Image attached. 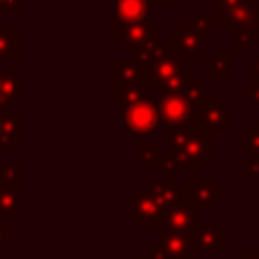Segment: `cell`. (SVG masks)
Instances as JSON below:
<instances>
[{
	"mask_svg": "<svg viewBox=\"0 0 259 259\" xmlns=\"http://www.w3.org/2000/svg\"><path fill=\"white\" fill-rule=\"evenodd\" d=\"M214 136L200 130H168L166 152H162L160 168L172 172L204 170L214 160Z\"/></svg>",
	"mask_w": 259,
	"mask_h": 259,
	"instance_id": "6da1fadb",
	"label": "cell"
},
{
	"mask_svg": "<svg viewBox=\"0 0 259 259\" xmlns=\"http://www.w3.org/2000/svg\"><path fill=\"white\" fill-rule=\"evenodd\" d=\"M204 81L194 79L188 89L180 95H166L160 93L156 97L158 107V119L168 130H198L196 125V107L204 97Z\"/></svg>",
	"mask_w": 259,
	"mask_h": 259,
	"instance_id": "7a4b0ae2",
	"label": "cell"
},
{
	"mask_svg": "<svg viewBox=\"0 0 259 259\" xmlns=\"http://www.w3.org/2000/svg\"><path fill=\"white\" fill-rule=\"evenodd\" d=\"M166 49L162 55H158L150 65H148V85L160 89L166 81L186 73L188 69V61L184 59V55L176 49L174 42V32H168L166 36Z\"/></svg>",
	"mask_w": 259,
	"mask_h": 259,
	"instance_id": "3957f363",
	"label": "cell"
},
{
	"mask_svg": "<svg viewBox=\"0 0 259 259\" xmlns=\"http://www.w3.org/2000/svg\"><path fill=\"white\" fill-rule=\"evenodd\" d=\"M158 123H160L158 107L152 97H144L127 107H121V132L123 134H138L140 140L146 142L156 132Z\"/></svg>",
	"mask_w": 259,
	"mask_h": 259,
	"instance_id": "277c9868",
	"label": "cell"
},
{
	"mask_svg": "<svg viewBox=\"0 0 259 259\" xmlns=\"http://www.w3.org/2000/svg\"><path fill=\"white\" fill-rule=\"evenodd\" d=\"M233 123V107L221 95H204L196 107V125L202 134L219 136Z\"/></svg>",
	"mask_w": 259,
	"mask_h": 259,
	"instance_id": "5b68a950",
	"label": "cell"
},
{
	"mask_svg": "<svg viewBox=\"0 0 259 259\" xmlns=\"http://www.w3.org/2000/svg\"><path fill=\"white\" fill-rule=\"evenodd\" d=\"M196 225V206L190 202L184 188L176 192V196L164 206L162 219L158 223V231H192Z\"/></svg>",
	"mask_w": 259,
	"mask_h": 259,
	"instance_id": "8992f818",
	"label": "cell"
},
{
	"mask_svg": "<svg viewBox=\"0 0 259 259\" xmlns=\"http://www.w3.org/2000/svg\"><path fill=\"white\" fill-rule=\"evenodd\" d=\"M160 241L148 247L156 259H194L192 231H158Z\"/></svg>",
	"mask_w": 259,
	"mask_h": 259,
	"instance_id": "52a82bcc",
	"label": "cell"
},
{
	"mask_svg": "<svg viewBox=\"0 0 259 259\" xmlns=\"http://www.w3.org/2000/svg\"><path fill=\"white\" fill-rule=\"evenodd\" d=\"M132 227L156 225L162 219L164 206L148 188H132Z\"/></svg>",
	"mask_w": 259,
	"mask_h": 259,
	"instance_id": "ba28073f",
	"label": "cell"
},
{
	"mask_svg": "<svg viewBox=\"0 0 259 259\" xmlns=\"http://www.w3.org/2000/svg\"><path fill=\"white\" fill-rule=\"evenodd\" d=\"M174 32V42H176V49L184 55L186 61H204V32L198 30L194 24L182 20L176 24V28L172 30Z\"/></svg>",
	"mask_w": 259,
	"mask_h": 259,
	"instance_id": "9c48e42d",
	"label": "cell"
},
{
	"mask_svg": "<svg viewBox=\"0 0 259 259\" xmlns=\"http://www.w3.org/2000/svg\"><path fill=\"white\" fill-rule=\"evenodd\" d=\"M150 2L148 0H113L111 2V22L113 26L150 22Z\"/></svg>",
	"mask_w": 259,
	"mask_h": 259,
	"instance_id": "30bf717a",
	"label": "cell"
},
{
	"mask_svg": "<svg viewBox=\"0 0 259 259\" xmlns=\"http://www.w3.org/2000/svg\"><path fill=\"white\" fill-rule=\"evenodd\" d=\"M194 253H217L225 251V227L223 225H194L192 229Z\"/></svg>",
	"mask_w": 259,
	"mask_h": 259,
	"instance_id": "8fae6325",
	"label": "cell"
},
{
	"mask_svg": "<svg viewBox=\"0 0 259 259\" xmlns=\"http://www.w3.org/2000/svg\"><path fill=\"white\" fill-rule=\"evenodd\" d=\"M221 24H223L225 32H237L243 28L259 30V4H255L251 0L239 4L221 20Z\"/></svg>",
	"mask_w": 259,
	"mask_h": 259,
	"instance_id": "7c38bea8",
	"label": "cell"
},
{
	"mask_svg": "<svg viewBox=\"0 0 259 259\" xmlns=\"http://www.w3.org/2000/svg\"><path fill=\"white\" fill-rule=\"evenodd\" d=\"M164 49H166V42L160 38V24L158 22H150V30H148L146 38L142 42H138L130 55H132V61H136L138 65L148 69V65L158 55H162Z\"/></svg>",
	"mask_w": 259,
	"mask_h": 259,
	"instance_id": "4fadbf2b",
	"label": "cell"
},
{
	"mask_svg": "<svg viewBox=\"0 0 259 259\" xmlns=\"http://www.w3.org/2000/svg\"><path fill=\"white\" fill-rule=\"evenodd\" d=\"M184 190H186L190 202H192L196 208H198V206H202V208H212L214 202L225 196V190L219 188V186L214 184V180H194V178H188Z\"/></svg>",
	"mask_w": 259,
	"mask_h": 259,
	"instance_id": "5bb4252c",
	"label": "cell"
},
{
	"mask_svg": "<svg viewBox=\"0 0 259 259\" xmlns=\"http://www.w3.org/2000/svg\"><path fill=\"white\" fill-rule=\"evenodd\" d=\"M20 105V69H0V113H10Z\"/></svg>",
	"mask_w": 259,
	"mask_h": 259,
	"instance_id": "9a60e30c",
	"label": "cell"
},
{
	"mask_svg": "<svg viewBox=\"0 0 259 259\" xmlns=\"http://www.w3.org/2000/svg\"><path fill=\"white\" fill-rule=\"evenodd\" d=\"M176 176H178V172L160 168V170H158V178H152V180L148 182V190L156 196V200H158L162 206H166V204L176 196V192L180 190Z\"/></svg>",
	"mask_w": 259,
	"mask_h": 259,
	"instance_id": "2e32d148",
	"label": "cell"
},
{
	"mask_svg": "<svg viewBox=\"0 0 259 259\" xmlns=\"http://www.w3.org/2000/svg\"><path fill=\"white\" fill-rule=\"evenodd\" d=\"M111 103L115 107H127L144 97H150L148 83H111Z\"/></svg>",
	"mask_w": 259,
	"mask_h": 259,
	"instance_id": "e0dca14e",
	"label": "cell"
},
{
	"mask_svg": "<svg viewBox=\"0 0 259 259\" xmlns=\"http://www.w3.org/2000/svg\"><path fill=\"white\" fill-rule=\"evenodd\" d=\"M148 30H150V22L121 24V26H113V30H111V38H113L115 42H119L123 51L132 53L134 47L146 38Z\"/></svg>",
	"mask_w": 259,
	"mask_h": 259,
	"instance_id": "ac0fdd59",
	"label": "cell"
},
{
	"mask_svg": "<svg viewBox=\"0 0 259 259\" xmlns=\"http://www.w3.org/2000/svg\"><path fill=\"white\" fill-rule=\"evenodd\" d=\"M111 79L113 83H148V69L132 59H115L111 63Z\"/></svg>",
	"mask_w": 259,
	"mask_h": 259,
	"instance_id": "d6986e66",
	"label": "cell"
},
{
	"mask_svg": "<svg viewBox=\"0 0 259 259\" xmlns=\"http://www.w3.org/2000/svg\"><path fill=\"white\" fill-rule=\"evenodd\" d=\"M18 113H0V154L10 152L22 138Z\"/></svg>",
	"mask_w": 259,
	"mask_h": 259,
	"instance_id": "ffe728a7",
	"label": "cell"
},
{
	"mask_svg": "<svg viewBox=\"0 0 259 259\" xmlns=\"http://www.w3.org/2000/svg\"><path fill=\"white\" fill-rule=\"evenodd\" d=\"M231 57L233 51H214L210 59H204V77L206 79H231L233 69H231Z\"/></svg>",
	"mask_w": 259,
	"mask_h": 259,
	"instance_id": "44dd1931",
	"label": "cell"
},
{
	"mask_svg": "<svg viewBox=\"0 0 259 259\" xmlns=\"http://www.w3.org/2000/svg\"><path fill=\"white\" fill-rule=\"evenodd\" d=\"M20 59V32L10 22H0V61Z\"/></svg>",
	"mask_w": 259,
	"mask_h": 259,
	"instance_id": "7402d4cb",
	"label": "cell"
},
{
	"mask_svg": "<svg viewBox=\"0 0 259 259\" xmlns=\"http://www.w3.org/2000/svg\"><path fill=\"white\" fill-rule=\"evenodd\" d=\"M140 156H142V162H140V168L146 172V170H160V160H162V148L160 144L156 142H140Z\"/></svg>",
	"mask_w": 259,
	"mask_h": 259,
	"instance_id": "603a6c76",
	"label": "cell"
},
{
	"mask_svg": "<svg viewBox=\"0 0 259 259\" xmlns=\"http://www.w3.org/2000/svg\"><path fill=\"white\" fill-rule=\"evenodd\" d=\"M22 178V164L20 160H14V162H8L0 168V188H14L18 190L20 188V180Z\"/></svg>",
	"mask_w": 259,
	"mask_h": 259,
	"instance_id": "cb8c5ba5",
	"label": "cell"
},
{
	"mask_svg": "<svg viewBox=\"0 0 259 259\" xmlns=\"http://www.w3.org/2000/svg\"><path fill=\"white\" fill-rule=\"evenodd\" d=\"M194 79H196V71L188 67L186 73H182V75H178V77L166 81V83L160 87V93H166V95H180V93H184V91L188 89V85H190Z\"/></svg>",
	"mask_w": 259,
	"mask_h": 259,
	"instance_id": "d4e9b609",
	"label": "cell"
},
{
	"mask_svg": "<svg viewBox=\"0 0 259 259\" xmlns=\"http://www.w3.org/2000/svg\"><path fill=\"white\" fill-rule=\"evenodd\" d=\"M18 214H20L18 190L0 188V217H18Z\"/></svg>",
	"mask_w": 259,
	"mask_h": 259,
	"instance_id": "484cf974",
	"label": "cell"
},
{
	"mask_svg": "<svg viewBox=\"0 0 259 259\" xmlns=\"http://www.w3.org/2000/svg\"><path fill=\"white\" fill-rule=\"evenodd\" d=\"M259 42V30H251V28H243V30H237L235 36H233V42H231V51H251V47Z\"/></svg>",
	"mask_w": 259,
	"mask_h": 259,
	"instance_id": "4316f807",
	"label": "cell"
},
{
	"mask_svg": "<svg viewBox=\"0 0 259 259\" xmlns=\"http://www.w3.org/2000/svg\"><path fill=\"white\" fill-rule=\"evenodd\" d=\"M241 152L249 156H259V123H251L245 134H241Z\"/></svg>",
	"mask_w": 259,
	"mask_h": 259,
	"instance_id": "83f0119b",
	"label": "cell"
},
{
	"mask_svg": "<svg viewBox=\"0 0 259 259\" xmlns=\"http://www.w3.org/2000/svg\"><path fill=\"white\" fill-rule=\"evenodd\" d=\"M184 20L190 22V24H194V26H196L198 30H202L204 34L212 32V28H214V24H217L212 12H210V14H194V12H188Z\"/></svg>",
	"mask_w": 259,
	"mask_h": 259,
	"instance_id": "f1b7e54d",
	"label": "cell"
},
{
	"mask_svg": "<svg viewBox=\"0 0 259 259\" xmlns=\"http://www.w3.org/2000/svg\"><path fill=\"white\" fill-rule=\"evenodd\" d=\"M243 2H247V0H212V16H214V20L221 22L233 8H237Z\"/></svg>",
	"mask_w": 259,
	"mask_h": 259,
	"instance_id": "f546056e",
	"label": "cell"
},
{
	"mask_svg": "<svg viewBox=\"0 0 259 259\" xmlns=\"http://www.w3.org/2000/svg\"><path fill=\"white\" fill-rule=\"evenodd\" d=\"M241 178L243 180H259V156H251L241 164Z\"/></svg>",
	"mask_w": 259,
	"mask_h": 259,
	"instance_id": "4dcf8cb0",
	"label": "cell"
},
{
	"mask_svg": "<svg viewBox=\"0 0 259 259\" xmlns=\"http://www.w3.org/2000/svg\"><path fill=\"white\" fill-rule=\"evenodd\" d=\"M241 95L243 97H249L251 107H257L259 109V81H251L247 87H243L241 89Z\"/></svg>",
	"mask_w": 259,
	"mask_h": 259,
	"instance_id": "1f68e13d",
	"label": "cell"
},
{
	"mask_svg": "<svg viewBox=\"0 0 259 259\" xmlns=\"http://www.w3.org/2000/svg\"><path fill=\"white\" fill-rule=\"evenodd\" d=\"M0 12H20V0H0Z\"/></svg>",
	"mask_w": 259,
	"mask_h": 259,
	"instance_id": "d6a6232c",
	"label": "cell"
},
{
	"mask_svg": "<svg viewBox=\"0 0 259 259\" xmlns=\"http://www.w3.org/2000/svg\"><path fill=\"white\" fill-rule=\"evenodd\" d=\"M12 241V227L10 225H0V243H10Z\"/></svg>",
	"mask_w": 259,
	"mask_h": 259,
	"instance_id": "836d02e7",
	"label": "cell"
},
{
	"mask_svg": "<svg viewBox=\"0 0 259 259\" xmlns=\"http://www.w3.org/2000/svg\"><path fill=\"white\" fill-rule=\"evenodd\" d=\"M249 77L251 81H259V57L251 63V69H249Z\"/></svg>",
	"mask_w": 259,
	"mask_h": 259,
	"instance_id": "e575fe53",
	"label": "cell"
},
{
	"mask_svg": "<svg viewBox=\"0 0 259 259\" xmlns=\"http://www.w3.org/2000/svg\"><path fill=\"white\" fill-rule=\"evenodd\" d=\"M150 2V6H154V4H162V6H176L178 4V0H148Z\"/></svg>",
	"mask_w": 259,
	"mask_h": 259,
	"instance_id": "d590c367",
	"label": "cell"
},
{
	"mask_svg": "<svg viewBox=\"0 0 259 259\" xmlns=\"http://www.w3.org/2000/svg\"><path fill=\"white\" fill-rule=\"evenodd\" d=\"M132 259H156V257L146 251V253H132Z\"/></svg>",
	"mask_w": 259,
	"mask_h": 259,
	"instance_id": "8d00e7d4",
	"label": "cell"
},
{
	"mask_svg": "<svg viewBox=\"0 0 259 259\" xmlns=\"http://www.w3.org/2000/svg\"><path fill=\"white\" fill-rule=\"evenodd\" d=\"M241 259H259V253H243Z\"/></svg>",
	"mask_w": 259,
	"mask_h": 259,
	"instance_id": "74e56055",
	"label": "cell"
}]
</instances>
